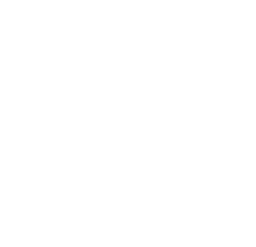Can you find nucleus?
I'll list each match as a JSON object with an SVG mask.
<instances>
[]
</instances>
